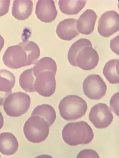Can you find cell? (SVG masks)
Instances as JSON below:
<instances>
[{
  "mask_svg": "<svg viewBox=\"0 0 119 158\" xmlns=\"http://www.w3.org/2000/svg\"><path fill=\"white\" fill-rule=\"evenodd\" d=\"M62 137L67 144L77 146L90 143L93 139L94 134L87 123L80 121L66 125L62 130Z\"/></svg>",
  "mask_w": 119,
  "mask_h": 158,
  "instance_id": "cell-2",
  "label": "cell"
},
{
  "mask_svg": "<svg viewBox=\"0 0 119 158\" xmlns=\"http://www.w3.org/2000/svg\"><path fill=\"white\" fill-rule=\"evenodd\" d=\"M118 14L114 10L104 13L99 19L98 31L102 37H108L119 31Z\"/></svg>",
  "mask_w": 119,
  "mask_h": 158,
  "instance_id": "cell-8",
  "label": "cell"
},
{
  "mask_svg": "<svg viewBox=\"0 0 119 158\" xmlns=\"http://www.w3.org/2000/svg\"><path fill=\"white\" fill-rule=\"evenodd\" d=\"M103 74L110 83H119V60H112L106 63L103 68Z\"/></svg>",
  "mask_w": 119,
  "mask_h": 158,
  "instance_id": "cell-17",
  "label": "cell"
},
{
  "mask_svg": "<svg viewBox=\"0 0 119 158\" xmlns=\"http://www.w3.org/2000/svg\"><path fill=\"white\" fill-rule=\"evenodd\" d=\"M56 32L61 40L68 41L72 40L79 35L77 29V20L68 19L62 21L57 26Z\"/></svg>",
  "mask_w": 119,
  "mask_h": 158,
  "instance_id": "cell-12",
  "label": "cell"
},
{
  "mask_svg": "<svg viewBox=\"0 0 119 158\" xmlns=\"http://www.w3.org/2000/svg\"><path fill=\"white\" fill-rule=\"evenodd\" d=\"M0 158H1V155H0Z\"/></svg>",
  "mask_w": 119,
  "mask_h": 158,
  "instance_id": "cell-30",
  "label": "cell"
},
{
  "mask_svg": "<svg viewBox=\"0 0 119 158\" xmlns=\"http://www.w3.org/2000/svg\"><path fill=\"white\" fill-rule=\"evenodd\" d=\"M58 109L60 115L64 120L75 121L85 115L87 111V104L79 96L69 95L61 101Z\"/></svg>",
  "mask_w": 119,
  "mask_h": 158,
  "instance_id": "cell-3",
  "label": "cell"
},
{
  "mask_svg": "<svg viewBox=\"0 0 119 158\" xmlns=\"http://www.w3.org/2000/svg\"><path fill=\"white\" fill-rule=\"evenodd\" d=\"M110 48L113 52L119 55V35L110 41Z\"/></svg>",
  "mask_w": 119,
  "mask_h": 158,
  "instance_id": "cell-26",
  "label": "cell"
},
{
  "mask_svg": "<svg viewBox=\"0 0 119 158\" xmlns=\"http://www.w3.org/2000/svg\"><path fill=\"white\" fill-rule=\"evenodd\" d=\"M110 107L113 112L119 116V93L115 94L110 101Z\"/></svg>",
  "mask_w": 119,
  "mask_h": 158,
  "instance_id": "cell-23",
  "label": "cell"
},
{
  "mask_svg": "<svg viewBox=\"0 0 119 158\" xmlns=\"http://www.w3.org/2000/svg\"><path fill=\"white\" fill-rule=\"evenodd\" d=\"M37 18L45 23H50L55 20L58 15L55 2L52 0H40L36 7Z\"/></svg>",
  "mask_w": 119,
  "mask_h": 158,
  "instance_id": "cell-11",
  "label": "cell"
},
{
  "mask_svg": "<svg viewBox=\"0 0 119 158\" xmlns=\"http://www.w3.org/2000/svg\"><path fill=\"white\" fill-rule=\"evenodd\" d=\"M98 16L95 11L87 9L77 21V29L82 34L89 35L93 31Z\"/></svg>",
  "mask_w": 119,
  "mask_h": 158,
  "instance_id": "cell-13",
  "label": "cell"
},
{
  "mask_svg": "<svg viewBox=\"0 0 119 158\" xmlns=\"http://www.w3.org/2000/svg\"><path fill=\"white\" fill-rule=\"evenodd\" d=\"M19 143L16 137L10 132L0 134V152L10 156L16 153L19 148Z\"/></svg>",
  "mask_w": 119,
  "mask_h": 158,
  "instance_id": "cell-15",
  "label": "cell"
},
{
  "mask_svg": "<svg viewBox=\"0 0 119 158\" xmlns=\"http://www.w3.org/2000/svg\"><path fill=\"white\" fill-rule=\"evenodd\" d=\"M31 116H38L43 117L50 127L54 123L57 117L55 110L49 104H42L37 106L33 110Z\"/></svg>",
  "mask_w": 119,
  "mask_h": 158,
  "instance_id": "cell-18",
  "label": "cell"
},
{
  "mask_svg": "<svg viewBox=\"0 0 119 158\" xmlns=\"http://www.w3.org/2000/svg\"><path fill=\"white\" fill-rule=\"evenodd\" d=\"M4 124V118L2 113L0 112V129L2 128Z\"/></svg>",
  "mask_w": 119,
  "mask_h": 158,
  "instance_id": "cell-29",
  "label": "cell"
},
{
  "mask_svg": "<svg viewBox=\"0 0 119 158\" xmlns=\"http://www.w3.org/2000/svg\"><path fill=\"white\" fill-rule=\"evenodd\" d=\"M99 62V56L92 46H87L82 48L77 55L75 60L76 67L85 71L94 69Z\"/></svg>",
  "mask_w": 119,
  "mask_h": 158,
  "instance_id": "cell-10",
  "label": "cell"
},
{
  "mask_svg": "<svg viewBox=\"0 0 119 158\" xmlns=\"http://www.w3.org/2000/svg\"><path fill=\"white\" fill-rule=\"evenodd\" d=\"M50 127L43 117L31 116L24 125V135L29 142L40 143L45 140L48 136Z\"/></svg>",
  "mask_w": 119,
  "mask_h": 158,
  "instance_id": "cell-4",
  "label": "cell"
},
{
  "mask_svg": "<svg viewBox=\"0 0 119 158\" xmlns=\"http://www.w3.org/2000/svg\"><path fill=\"white\" fill-rule=\"evenodd\" d=\"M86 1H59L58 6L63 13L67 15H75L79 13L86 4Z\"/></svg>",
  "mask_w": 119,
  "mask_h": 158,
  "instance_id": "cell-16",
  "label": "cell"
},
{
  "mask_svg": "<svg viewBox=\"0 0 119 158\" xmlns=\"http://www.w3.org/2000/svg\"><path fill=\"white\" fill-rule=\"evenodd\" d=\"M31 105V98L25 93L18 92L8 96L3 104L7 115L17 117L22 116L28 110Z\"/></svg>",
  "mask_w": 119,
  "mask_h": 158,
  "instance_id": "cell-5",
  "label": "cell"
},
{
  "mask_svg": "<svg viewBox=\"0 0 119 158\" xmlns=\"http://www.w3.org/2000/svg\"><path fill=\"white\" fill-rule=\"evenodd\" d=\"M40 55V49L36 43L24 41L8 47L2 60L6 66L17 69L36 64Z\"/></svg>",
  "mask_w": 119,
  "mask_h": 158,
  "instance_id": "cell-1",
  "label": "cell"
},
{
  "mask_svg": "<svg viewBox=\"0 0 119 158\" xmlns=\"http://www.w3.org/2000/svg\"><path fill=\"white\" fill-rule=\"evenodd\" d=\"M77 158H99V154L92 149H84L78 154Z\"/></svg>",
  "mask_w": 119,
  "mask_h": 158,
  "instance_id": "cell-24",
  "label": "cell"
},
{
  "mask_svg": "<svg viewBox=\"0 0 119 158\" xmlns=\"http://www.w3.org/2000/svg\"><path fill=\"white\" fill-rule=\"evenodd\" d=\"M55 75L50 71L40 73L36 77L35 90L43 97H49L55 91L56 82Z\"/></svg>",
  "mask_w": 119,
  "mask_h": 158,
  "instance_id": "cell-9",
  "label": "cell"
},
{
  "mask_svg": "<svg viewBox=\"0 0 119 158\" xmlns=\"http://www.w3.org/2000/svg\"><path fill=\"white\" fill-rule=\"evenodd\" d=\"M33 8V2L32 1H15L12 6V15L18 20H25L32 15Z\"/></svg>",
  "mask_w": 119,
  "mask_h": 158,
  "instance_id": "cell-14",
  "label": "cell"
},
{
  "mask_svg": "<svg viewBox=\"0 0 119 158\" xmlns=\"http://www.w3.org/2000/svg\"><path fill=\"white\" fill-rule=\"evenodd\" d=\"M12 91L4 92L0 91V106H3L6 99L8 96L12 94Z\"/></svg>",
  "mask_w": 119,
  "mask_h": 158,
  "instance_id": "cell-27",
  "label": "cell"
},
{
  "mask_svg": "<svg viewBox=\"0 0 119 158\" xmlns=\"http://www.w3.org/2000/svg\"><path fill=\"white\" fill-rule=\"evenodd\" d=\"M10 2L9 0H0V17L8 13Z\"/></svg>",
  "mask_w": 119,
  "mask_h": 158,
  "instance_id": "cell-25",
  "label": "cell"
},
{
  "mask_svg": "<svg viewBox=\"0 0 119 158\" xmlns=\"http://www.w3.org/2000/svg\"><path fill=\"white\" fill-rule=\"evenodd\" d=\"M33 69V73L35 77L39 74L44 71H50L56 75L57 71V65L54 60L50 57H44L40 59Z\"/></svg>",
  "mask_w": 119,
  "mask_h": 158,
  "instance_id": "cell-19",
  "label": "cell"
},
{
  "mask_svg": "<svg viewBox=\"0 0 119 158\" xmlns=\"http://www.w3.org/2000/svg\"><path fill=\"white\" fill-rule=\"evenodd\" d=\"M34 76L33 68L23 71L19 77V83L21 87L26 92L35 91Z\"/></svg>",
  "mask_w": 119,
  "mask_h": 158,
  "instance_id": "cell-20",
  "label": "cell"
},
{
  "mask_svg": "<svg viewBox=\"0 0 119 158\" xmlns=\"http://www.w3.org/2000/svg\"><path fill=\"white\" fill-rule=\"evenodd\" d=\"M5 44V40L1 35H0V52L2 49L3 47H4Z\"/></svg>",
  "mask_w": 119,
  "mask_h": 158,
  "instance_id": "cell-28",
  "label": "cell"
},
{
  "mask_svg": "<svg viewBox=\"0 0 119 158\" xmlns=\"http://www.w3.org/2000/svg\"><path fill=\"white\" fill-rule=\"evenodd\" d=\"M114 117L108 106L103 103L95 105L91 109L89 119L98 129L107 128L113 122Z\"/></svg>",
  "mask_w": 119,
  "mask_h": 158,
  "instance_id": "cell-7",
  "label": "cell"
},
{
  "mask_svg": "<svg viewBox=\"0 0 119 158\" xmlns=\"http://www.w3.org/2000/svg\"><path fill=\"white\" fill-rule=\"evenodd\" d=\"M15 82V77L12 73L6 69L0 70V91H11Z\"/></svg>",
  "mask_w": 119,
  "mask_h": 158,
  "instance_id": "cell-22",
  "label": "cell"
},
{
  "mask_svg": "<svg viewBox=\"0 0 119 158\" xmlns=\"http://www.w3.org/2000/svg\"><path fill=\"white\" fill-rule=\"evenodd\" d=\"M107 85L100 75H91L85 79L83 89L85 96L89 98L99 100L106 95Z\"/></svg>",
  "mask_w": 119,
  "mask_h": 158,
  "instance_id": "cell-6",
  "label": "cell"
},
{
  "mask_svg": "<svg viewBox=\"0 0 119 158\" xmlns=\"http://www.w3.org/2000/svg\"><path fill=\"white\" fill-rule=\"evenodd\" d=\"M87 46H92L89 40L81 39L74 43L70 48L68 54V61L73 66L76 67L75 60L77 55L82 48Z\"/></svg>",
  "mask_w": 119,
  "mask_h": 158,
  "instance_id": "cell-21",
  "label": "cell"
}]
</instances>
